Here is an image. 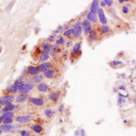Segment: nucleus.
Masks as SVG:
<instances>
[{
    "instance_id": "nucleus-1",
    "label": "nucleus",
    "mask_w": 136,
    "mask_h": 136,
    "mask_svg": "<svg viewBox=\"0 0 136 136\" xmlns=\"http://www.w3.org/2000/svg\"><path fill=\"white\" fill-rule=\"evenodd\" d=\"M97 15H98V22L101 24V25H107L108 20H107V17L105 16L102 7H99L98 11H97Z\"/></svg>"
},
{
    "instance_id": "nucleus-2",
    "label": "nucleus",
    "mask_w": 136,
    "mask_h": 136,
    "mask_svg": "<svg viewBox=\"0 0 136 136\" xmlns=\"http://www.w3.org/2000/svg\"><path fill=\"white\" fill-rule=\"evenodd\" d=\"M16 100L15 96L13 95H3L0 97V106H7L9 104H12Z\"/></svg>"
},
{
    "instance_id": "nucleus-3",
    "label": "nucleus",
    "mask_w": 136,
    "mask_h": 136,
    "mask_svg": "<svg viewBox=\"0 0 136 136\" xmlns=\"http://www.w3.org/2000/svg\"><path fill=\"white\" fill-rule=\"evenodd\" d=\"M81 26H82V29H83V33L85 34V35H88L93 31L92 24H91L89 21L86 20V19L82 22Z\"/></svg>"
},
{
    "instance_id": "nucleus-4",
    "label": "nucleus",
    "mask_w": 136,
    "mask_h": 136,
    "mask_svg": "<svg viewBox=\"0 0 136 136\" xmlns=\"http://www.w3.org/2000/svg\"><path fill=\"white\" fill-rule=\"evenodd\" d=\"M86 20L89 21L91 24H97L98 23V15L97 13L93 12V11H89L87 14H86Z\"/></svg>"
},
{
    "instance_id": "nucleus-5",
    "label": "nucleus",
    "mask_w": 136,
    "mask_h": 136,
    "mask_svg": "<svg viewBox=\"0 0 136 136\" xmlns=\"http://www.w3.org/2000/svg\"><path fill=\"white\" fill-rule=\"evenodd\" d=\"M82 50V42L79 41L77 43H75L74 46H73V49H72L71 52H70V55L71 57H76L78 56V54H80Z\"/></svg>"
},
{
    "instance_id": "nucleus-6",
    "label": "nucleus",
    "mask_w": 136,
    "mask_h": 136,
    "mask_svg": "<svg viewBox=\"0 0 136 136\" xmlns=\"http://www.w3.org/2000/svg\"><path fill=\"white\" fill-rule=\"evenodd\" d=\"M33 88H34V85H32L30 83H25L19 88L18 92H19V94H28V92L33 90Z\"/></svg>"
},
{
    "instance_id": "nucleus-7",
    "label": "nucleus",
    "mask_w": 136,
    "mask_h": 136,
    "mask_svg": "<svg viewBox=\"0 0 136 136\" xmlns=\"http://www.w3.org/2000/svg\"><path fill=\"white\" fill-rule=\"evenodd\" d=\"M38 69L40 73H45L46 71H48L50 68H51V62L50 61H45V62H43V63H40V64L37 66Z\"/></svg>"
},
{
    "instance_id": "nucleus-8",
    "label": "nucleus",
    "mask_w": 136,
    "mask_h": 136,
    "mask_svg": "<svg viewBox=\"0 0 136 136\" xmlns=\"http://www.w3.org/2000/svg\"><path fill=\"white\" fill-rule=\"evenodd\" d=\"M44 80V76L43 75H38V76H34L28 78V83H30L32 85L34 84H40L42 81Z\"/></svg>"
},
{
    "instance_id": "nucleus-9",
    "label": "nucleus",
    "mask_w": 136,
    "mask_h": 136,
    "mask_svg": "<svg viewBox=\"0 0 136 136\" xmlns=\"http://www.w3.org/2000/svg\"><path fill=\"white\" fill-rule=\"evenodd\" d=\"M26 71L27 73L29 74L30 76L34 77V76H38L40 75V71L38 69V67H35V66H28L26 68Z\"/></svg>"
},
{
    "instance_id": "nucleus-10",
    "label": "nucleus",
    "mask_w": 136,
    "mask_h": 136,
    "mask_svg": "<svg viewBox=\"0 0 136 136\" xmlns=\"http://www.w3.org/2000/svg\"><path fill=\"white\" fill-rule=\"evenodd\" d=\"M97 39H98V31L93 29L92 32L87 35V40H88V41L90 43H93V42H94Z\"/></svg>"
},
{
    "instance_id": "nucleus-11",
    "label": "nucleus",
    "mask_w": 136,
    "mask_h": 136,
    "mask_svg": "<svg viewBox=\"0 0 136 136\" xmlns=\"http://www.w3.org/2000/svg\"><path fill=\"white\" fill-rule=\"evenodd\" d=\"M30 102L35 106H44V100L41 97H31Z\"/></svg>"
},
{
    "instance_id": "nucleus-12",
    "label": "nucleus",
    "mask_w": 136,
    "mask_h": 136,
    "mask_svg": "<svg viewBox=\"0 0 136 136\" xmlns=\"http://www.w3.org/2000/svg\"><path fill=\"white\" fill-rule=\"evenodd\" d=\"M48 98H49V100H51L52 102L56 103L60 98V93L56 91L50 92L49 95H48Z\"/></svg>"
},
{
    "instance_id": "nucleus-13",
    "label": "nucleus",
    "mask_w": 136,
    "mask_h": 136,
    "mask_svg": "<svg viewBox=\"0 0 136 136\" xmlns=\"http://www.w3.org/2000/svg\"><path fill=\"white\" fill-rule=\"evenodd\" d=\"M17 122L20 123H25V122H31V117L29 116H18L17 117Z\"/></svg>"
},
{
    "instance_id": "nucleus-14",
    "label": "nucleus",
    "mask_w": 136,
    "mask_h": 136,
    "mask_svg": "<svg viewBox=\"0 0 136 136\" xmlns=\"http://www.w3.org/2000/svg\"><path fill=\"white\" fill-rule=\"evenodd\" d=\"M37 90L41 93H45V92H47L49 90V86L46 83L42 82V83L37 85Z\"/></svg>"
},
{
    "instance_id": "nucleus-15",
    "label": "nucleus",
    "mask_w": 136,
    "mask_h": 136,
    "mask_svg": "<svg viewBox=\"0 0 136 136\" xmlns=\"http://www.w3.org/2000/svg\"><path fill=\"white\" fill-rule=\"evenodd\" d=\"M59 51V46L56 44H51L50 46V49H49V51H48V53L50 56H55L56 53H57V51Z\"/></svg>"
},
{
    "instance_id": "nucleus-16",
    "label": "nucleus",
    "mask_w": 136,
    "mask_h": 136,
    "mask_svg": "<svg viewBox=\"0 0 136 136\" xmlns=\"http://www.w3.org/2000/svg\"><path fill=\"white\" fill-rule=\"evenodd\" d=\"M49 57H50V55L48 53V51H43V52H41L40 56H39V61H40L41 63L48 61Z\"/></svg>"
},
{
    "instance_id": "nucleus-17",
    "label": "nucleus",
    "mask_w": 136,
    "mask_h": 136,
    "mask_svg": "<svg viewBox=\"0 0 136 136\" xmlns=\"http://www.w3.org/2000/svg\"><path fill=\"white\" fill-rule=\"evenodd\" d=\"M29 98V95L28 94H19V95H17L16 98V102L17 103H23L26 100Z\"/></svg>"
},
{
    "instance_id": "nucleus-18",
    "label": "nucleus",
    "mask_w": 136,
    "mask_h": 136,
    "mask_svg": "<svg viewBox=\"0 0 136 136\" xmlns=\"http://www.w3.org/2000/svg\"><path fill=\"white\" fill-rule=\"evenodd\" d=\"M83 34V29H82V26H77V27L74 28V34H73V36L75 38H80Z\"/></svg>"
},
{
    "instance_id": "nucleus-19",
    "label": "nucleus",
    "mask_w": 136,
    "mask_h": 136,
    "mask_svg": "<svg viewBox=\"0 0 136 136\" xmlns=\"http://www.w3.org/2000/svg\"><path fill=\"white\" fill-rule=\"evenodd\" d=\"M16 109V105L14 104H9V105H7L5 106L2 108V113H7V112H14V110Z\"/></svg>"
},
{
    "instance_id": "nucleus-20",
    "label": "nucleus",
    "mask_w": 136,
    "mask_h": 136,
    "mask_svg": "<svg viewBox=\"0 0 136 136\" xmlns=\"http://www.w3.org/2000/svg\"><path fill=\"white\" fill-rule=\"evenodd\" d=\"M99 32L102 34H108L111 33V28L109 25H101L99 27Z\"/></svg>"
},
{
    "instance_id": "nucleus-21",
    "label": "nucleus",
    "mask_w": 136,
    "mask_h": 136,
    "mask_svg": "<svg viewBox=\"0 0 136 136\" xmlns=\"http://www.w3.org/2000/svg\"><path fill=\"white\" fill-rule=\"evenodd\" d=\"M55 74H56V72H55V70L54 69H53V68H50L48 71H46L45 73H44V78H48V79H51V78H53L55 76Z\"/></svg>"
},
{
    "instance_id": "nucleus-22",
    "label": "nucleus",
    "mask_w": 136,
    "mask_h": 136,
    "mask_svg": "<svg viewBox=\"0 0 136 136\" xmlns=\"http://www.w3.org/2000/svg\"><path fill=\"white\" fill-rule=\"evenodd\" d=\"M7 91L9 92V93H11V94H15V93H17V92H18V90H19V88H17V86L15 85V84H11V85H8L7 87Z\"/></svg>"
},
{
    "instance_id": "nucleus-23",
    "label": "nucleus",
    "mask_w": 136,
    "mask_h": 136,
    "mask_svg": "<svg viewBox=\"0 0 136 136\" xmlns=\"http://www.w3.org/2000/svg\"><path fill=\"white\" fill-rule=\"evenodd\" d=\"M99 1L97 0H94L91 4V7H90V11H93V12H95L97 13V11L99 9Z\"/></svg>"
},
{
    "instance_id": "nucleus-24",
    "label": "nucleus",
    "mask_w": 136,
    "mask_h": 136,
    "mask_svg": "<svg viewBox=\"0 0 136 136\" xmlns=\"http://www.w3.org/2000/svg\"><path fill=\"white\" fill-rule=\"evenodd\" d=\"M31 129L33 130L35 133H41L43 132V130H44L42 125H40V124H33L31 126Z\"/></svg>"
},
{
    "instance_id": "nucleus-25",
    "label": "nucleus",
    "mask_w": 136,
    "mask_h": 136,
    "mask_svg": "<svg viewBox=\"0 0 136 136\" xmlns=\"http://www.w3.org/2000/svg\"><path fill=\"white\" fill-rule=\"evenodd\" d=\"M0 128L3 130V132L9 133V132H11L14 129V125H12V124H3Z\"/></svg>"
},
{
    "instance_id": "nucleus-26",
    "label": "nucleus",
    "mask_w": 136,
    "mask_h": 136,
    "mask_svg": "<svg viewBox=\"0 0 136 136\" xmlns=\"http://www.w3.org/2000/svg\"><path fill=\"white\" fill-rule=\"evenodd\" d=\"M50 46H51L50 42H48L47 41H44V42H43L42 45H41V50L43 51H48L49 49H50Z\"/></svg>"
},
{
    "instance_id": "nucleus-27",
    "label": "nucleus",
    "mask_w": 136,
    "mask_h": 136,
    "mask_svg": "<svg viewBox=\"0 0 136 136\" xmlns=\"http://www.w3.org/2000/svg\"><path fill=\"white\" fill-rule=\"evenodd\" d=\"M55 41H56V43L55 44L58 45V46H61V45H64L65 44V39L64 38V36H58L57 39L55 40Z\"/></svg>"
},
{
    "instance_id": "nucleus-28",
    "label": "nucleus",
    "mask_w": 136,
    "mask_h": 136,
    "mask_svg": "<svg viewBox=\"0 0 136 136\" xmlns=\"http://www.w3.org/2000/svg\"><path fill=\"white\" fill-rule=\"evenodd\" d=\"M14 84L17 86L18 88H20L21 87H22V86L25 84V83H24V79H23V77H19V78H17V80L15 81V83H14Z\"/></svg>"
},
{
    "instance_id": "nucleus-29",
    "label": "nucleus",
    "mask_w": 136,
    "mask_h": 136,
    "mask_svg": "<svg viewBox=\"0 0 136 136\" xmlns=\"http://www.w3.org/2000/svg\"><path fill=\"white\" fill-rule=\"evenodd\" d=\"M74 34V28H68L64 32V37H71Z\"/></svg>"
},
{
    "instance_id": "nucleus-30",
    "label": "nucleus",
    "mask_w": 136,
    "mask_h": 136,
    "mask_svg": "<svg viewBox=\"0 0 136 136\" xmlns=\"http://www.w3.org/2000/svg\"><path fill=\"white\" fill-rule=\"evenodd\" d=\"M15 116V113L14 112H7V113H4L3 115L1 116V117L3 118V120L7 119V118H13Z\"/></svg>"
},
{
    "instance_id": "nucleus-31",
    "label": "nucleus",
    "mask_w": 136,
    "mask_h": 136,
    "mask_svg": "<svg viewBox=\"0 0 136 136\" xmlns=\"http://www.w3.org/2000/svg\"><path fill=\"white\" fill-rule=\"evenodd\" d=\"M65 31V27L64 26V25H59L55 30L54 31V34H62V33H64Z\"/></svg>"
},
{
    "instance_id": "nucleus-32",
    "label": "nucleus",
    "mask_w": 136,
    "mask_h": 136,
    "mask_svg": "<svg viewBox=\"0 0 136 136\" xmlns=\"http://www.w3.org/2000/svg\"><path fill=\"white\" fill-rule=\"evenodd\" d=\"M44 116H45V117L50 118V117H52V116H54V111L50 108H47L44 111Z\"/></svg>"
},
{
    "instance_id": "nucleus-33",
    "label": "nucleus",
    "mask_w": 136,
    "mask_h": 136,
    "mask_svg": "<svg viewBox=\"0 0 136 136\" xmlns=\"http://www.w3.org/2000/svg\"><path fill=\"white\" fill-rule=\"evenodd\" d=\"M111 65H112V68H120V67L123 66V63L119 61H113L111 62Z\"/></svg>"
},
{
    "instance_id": "nucleus-34",
    "label": "nucleus",
    "mask_w": 136,
    "mask_h": 136,
    "mask_svg": "<svg viewBox=\"0 0 136 136\" xmlns=\"http://www.w3.org/2000/svg\"><path fill=\"white\" fill-rule=\"evenodd\" d=\"M125 97L123 96L122 95H118V104H119L120 106L121 105H124L125 104Z\"/></svg>"
},
{
    "instance_id": "nucleus-35",
    "label": "nucleus",
    "mask_w": 136,
    "mask_h": 136,
    "mask_svg": "<svg viewBox=\"0 0 136 136\" xmlns=\"http://www.w3.org/2000/svg\"><path fill=\"white\" fill-rule=\"evenodd\" d=\"M130 12V8L128 6H123L122 7V13L123 14H128Z\"/></svg>"
},
{
    "instance_id": "nucleus-36",
    "label": "nucleus",
    "mask_w": 136,
    "mask_h": 136,
    "mask_svg": "<svg viewBox=\"0 0 136 136\" xmlns=\"http://www.w3.org/2000/svg\"><path fill=\"white\" fill-rule=\"evenodd\" d=\"M56 40V35L55 34H51V35H49V37L47 38V41L48 42H51V41H54Z\"/></svg>"
},
{
    "instance_id": "nucleus-37",
    "label": "nucleus",
    "mask_w": 136,
    "mask_h": 136,
    "mask_svg": "<svg viewBox=\"0 0 136 136\" xmlns=\"http://www.w3.org/2000/svg\"><path fill=\"white\" fill-rule=\"evenodd\" d=\"M20 135L21 136H31L30 133L26 131V130H21L20 131Z\"/></svg>"
},
{
    "instance_id": "nucleus-38",
    "label": "nucleus",
    "mask_w": 136,
    "mask_h": 136,
    "mask_svg": "<svg viewBox=\"0 0 136 136\" xmlns=\"http://www.w3.org/2000/svg\"><path fill=\"white\" fill-rule=\"evenodd\" d=\"M13 122V118H7L3 121L4 124H11Z\"/></svg>"
},
{
    "instance_id": "nucleus-39",
    "label": "nucleus",
    "mask_w": 136,
    "mask_h": 136,
    "mask_svg": "<svg viewBox=\"0 0 136 136\" xmlns=\"http://www.w3.org/2000/svg\"><path fill=\"white\" fill-rule=\"evenodd\" d=\"M65 46L67 48H70L71 46H74V45H73V41H72L71 39H69V40L65 42Z\"/></svg>"
},
{
    "instance_id": "nucleus-40",
    "label": "nucleus",
    "mask_w": 136,
    "mask_h": 136,
    "mask_svg": "<svg viewBox=\"0 0 136 136\" xmlns=\"http://www.w3.org/2000/svg\"><path fill=\"white\" fill-rule=\"evenodd\" d=\"M57 110L59 113H63L64 112V110H65V106H64V105H60V106H58Z\"/></svg>"
},
{
    "instance_id": "nucleus-41",
    "label": "nucleus",
    "mask_w": 136,
    "mask_h": 136,
    "mask_svg": "<svg viewBox=\"0 0 136 136\" xmlns=\"http://www.w3.org/2000/svg\"><path fill=\"white\" fill-rule=\"evenodd\" d=\"M81 22L80 21H77V22H75V24H73V25H72V28H75L77 27V26H81Z\"/></svg>"
},
{
    "instance_id": "nucleus-42",
    "label": "nucleus",
    "mask_w": 136,
    "mask_h": 136,
    "mask_svg": "<svg viewBox=\"0 0 136 136\" xmlns=\"http://www.w3.org/2000/svg\"><path fill=\"white\" fill-rule=\"evenodd\" d=\"M106 1V7H112V5H113V1L112 0H105Z\"/></svg>"
},
{
    "instance_id": "nucleus-43",
    "label": "nucleus",
    "mask_w": 136,
    "mask_h": 136,
    "mask_svg": "<svg viewBox=\"0 0 136 136\" xmlns=\"http://www.w3.org/2000/svg\"><path fill=\"white\" fill-rule=\"evenodd\" d=\"M74 136H81V130H79V129L76 130V131L75 132Z\"/></svg>"
},
{
    "instance_id": "nucleus-44",
    "label": "nucleus",
    "mask_w": 136,
    "mask_h": 136,
    "mask_svg": "<svg viewBox=\"0 0 136 136\" xmlns=\"http://www.w3.org/2000/svg\"><path fill=\"white\" fill-rule=\"evenodd\" d=\"M100 4H101V6H102V7H106V1L105 0H102V1H100Z\"/></svg>"
},
{
    "instance_id": "nucleus-45",
    "label": "nucleus",
    "mask_w": 136,
    "mask_h": 136,
    "mask_svg": "<svg viewBox=\"0 0 136 136\" xmlns=\"http://www.w3.org/2000/svg\"><path fill=\"white\" fill-rule=\"evenodd\" d=\"M119 89H120V90H125L126 87H125V86H123V85H120L119 86Z\"/></svg>"
},
{
    "instance_id": "nucleus-46",
    "label": "nucleus",
    "mask_w": 136,
    "mask_h": 136,
    "mask_svg": "<svg viewBox=\"0 0 136 136\" xmlns=\"http://www.w3.org/2000/svg\"><path fill=\"white\" fill-rule=\"evenodd\" d=\"M81 136H86V133H85V131L84 129H81Z\"/></svg>"
},
{
    "instance_id": "nucleus-47",
    "label": "nucleus",
    "mask_w": 136,
    "mask_h": 136,
    "mask_svg": "<svg viewBox=\"0 0 136 136\" xmlns=\"http://www.w3.org/2000/svg\"><path fill=\"white\" fill-rule=\"evenodd\" d=\"M124 2H127V0H119V3H124Z\"/></svg>"
},
{
    "instance_id": "nucleus-48",
    "label": "nucleus",
    "mask_w": 136,
    "mask_h": 136,
    "mask_svg": "<svg viewBox=\"0 0 136 136\" xmlns=\"http://www.w3.org/2000/svg\"><path fill=\"white\" fill-rule=\"evenodd\" d=\"M67 52H68V51H65V53L63 54V57H66V55H67Z\"/></svg>"
},
{
    "instance_id": "nucleus-49",
    "label": "nucleus",
    "mask_w": 136,
    "mask_h": 136,
    "mask_svg": "<svg viewBox=\"0 0 136 136\" xmlns=\"http://www.w3.org/2000/svg\"><path fill=\"white\" fill-rule=\"evenodd\" d=\"M3 118H2V117H1V116H0V124H1V123H2V122H3Z\"/></svg>"
},
{
    "instance_id": "nucleus-50",
    "label": "nucleus",
    "mask_w": 136,
    "mask_h": 136,
    "mask_svg": "<svg viewBox=\"0 0 136 136\" xmlns=\"http://www.w3.org/2000/svg\"><path fill=\"white\" fill-rule=\"evenodd\" d=\"M3 133V130H2V129H1V128H0V134H1V133Z\"/></svg>"
},
{
    "instance_id": "nucleus-51",
    "label": "nucleus",
    "mask_w": 136,
    "mask_h": 136,
    "mask_svg": "<svg viewBox=\"0 0 136 136\" xmlns=\"http://www.w3.org/2000/svg\"><path fill=\"white\" fill-rule=\"evenodd\" d=\"M5 136H6V135H5Z\"/></svg>"
}]
</instances>
